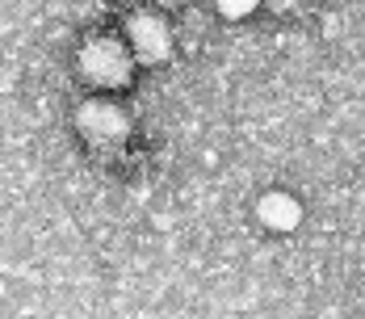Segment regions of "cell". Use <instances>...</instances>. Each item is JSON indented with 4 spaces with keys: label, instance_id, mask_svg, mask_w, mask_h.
I'll use <instances>...</instances> for the list:
<instances>
[{
    "label": "cell",
    "instance_id": "6da1fadb",
    "mask_svg": "<svg viewBox=\"0 0 365 319\" xmlns=\"http://www.w3.org/2000/svg\"><path fill=\"white\" fill-rule=\"evenodd\" d=\"M80 68L93 84H106V88H118L126 84L130 76V46H122L118 38H97L80 51Z\"/></svg>",
    "mask_w": 365,
    "mask_h": 319
},
{
    "label": "cell",
    "instance_id": "277c9868",
    "mask_svg": "<svg viewBox=\"0 0 365 319\" xmlns=\"http://www.w3.org/2000/svg\"><path fill=\"white\" fill-rule=\"evenodd\" d=\"M256 214H260V223L273 227V231H294V227L302 223V206L294 202L290 193H264L260 206H256Z\"/></svg>",
    "mask_w": 365,
    "mask_h": 319
},
{
    "label": "cell",
    "instance_id": "5b68a950",
    "mask_svg": "<svg viewBox=\"0 0 365 319\" xmlns=\"http://www.w3.org/2000/svg\"><path fill=\"white\" fill-rule=\"evenodd\" d=\"M252 4H222V13H231V17H240V13H248Z\"/></svg>",
    "mask_w": 365,
    "mask_h": 319
},
{
    "label": "cell",
    "instance_id": "7a4b0ae2",
    "mask_svg": "<svg viewBox=\"0 0 365 319\" xmlns=\"http://www.w3.org/2000/svg\"><path fill=\"white\" fill-rule=\"evenodd\" d=\"M168 46H173V38H168V26L160 21V17H151V13H139L135 21H130V51L147 59V64H160L164 55H168Z\"/></svg>",
    "mask_w": 365,
    "mask_h": 319
},
{
    "label": "cell",
    "instance_id": "3957f363",
    "mask_svg": "<svg viewBox=\"0 0 365 319\" xmlns=\"http://www.w3.org/2000/svg\"><path fill=\"white\" fill-rule=\"evenodd\" d=\"M80 131L97 143H118L126 135V118L110 101H88V106L80 109Z\"/></svg>",
    "mask_w": 365,
    "mask_h": 319
}]
</instances>
